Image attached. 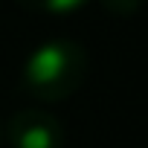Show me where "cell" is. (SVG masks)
<instances>
[{
    "mask_svg": "<svg viewBox=\"0 0 148 148\" xmlns=\"http://www.w3.org/2000/svg\"><path fill=\"white\" fill-rule=\"evenodd\" d=\"M87 79V52L82 44L55 38L41 44L23 64L21 84L29 96L44 102L70 99Z\"/></svg>",
    "mask_w": 148,
    "mask_h": 148,
    "instance_id": "6da1fadb",
    "label": "cell"
},
{
    "mask_svg": "<svg viewBox=\"0 0 148 148\" xmlns=\"http://www.w3.org/2000/svg\"><path fill=\"white\" fill-rule=\"evenodd\" d=\"M64 136L67 131L58 122V116L44 110H21L9 122L12 148H61Z\"/></svg>",
    "mask_w": 148,
    "mask_h": 148,
    "instance_id": "7a4b0ae2",
    "label": "cell"
},
{
    "mask_svg": "<svg viewBox=\"0 0 148 148\" xmlns=\"http://www.w3.org/2000/svg\"><path fill=\"white\" fill-rule=\"evenodd\" d=\"M23 9H32V12H47V15H64V12H73L84 6L87 0H18Z\"/></svg>",
    "mask_w": 148,
    "mask_h": 148,
    "instance_id": "3957f363",
    "label": "cell"
},
{
    "mask_svg": "<svg viewBox=\"0 0 148 148\" xmlns=\"http://www.w3.org/2000/svg\"><path fill=\"white\" fill-rule=\"evenodd\" d=\"M102 6L113 15H134L142 6V0H102Z\"/></svg>",
    "mask_w": 148,
    "mask_h": 148,
    "instance_id": "277c9868",
    "label": "cell"
},
{
    "mask_svg": "<svg viewBox=\"0 0 148 148\" xmlns=\"http://www.w3.org/2000/svg\"><path fill=\"white\" fill-rule=\"evenodd\" d=\"M0 142H3V131H0Z\"/></svg>",
    "mask_w": 148,
    "mask_h": 148,
    "instance_id": "5b68a950",
    "label": "cell"
}]
</instances>
